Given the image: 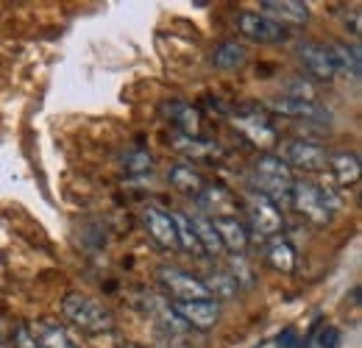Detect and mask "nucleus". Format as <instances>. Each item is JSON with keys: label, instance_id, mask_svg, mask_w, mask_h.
Here are the masks:
<instances>
[{"label": "nucleus", "instance_id": "nucleus-1", "mask_svg": "<svg viewBox=\"0 0 362 348\" xmlns=\"http://www.w3.org/2000/svg\"><path fill=\"white\" fill-rule=\"evenodd\" d=\"M62 315L73 329H78L81 335H90V337L115 332L112 309H106L100 301H95L84 293H67L62 301Z\"/></svg>", "mask_w": 362, "mask_h": 348}, {"label": "nucleus", "instance_id": "nucleus-2", "mask_svg": "<svg viewBox=\"0 0 362 348\" xmlns=\"http://www.w3.org/2000/svg\"><path fill=\"white\" fill-rule=\"evenodd\" d=\"M293 170L281 162L279 153H262L254 168H251V184L254 192L271 198L276 207L290 204V190H293Z\"/></svg>", "mask_w": 362, "mask_h": 348}, {"label": "nucleus", "instance_id": "nucleus-3", "mask_svg": "<svg viewBox=\"0 0 362 348\" xmlns=\"http://www.w3.org/2000/svg\"><path fill=\"white\" fill-rule=\"evenodd\" d=\"M290 204L296 207V212H301L315 226H326L332 215L340 209V195L334 192V187H315L310 181L296 178L290 190Z\"/></svg>", "mask_w": 362, "mask_h": 348}, {"label": "nucleus", "instance_id": "nucleus-4", "mask_svg": "<svg viewBox=\"0 0 362 348\" xmlns=\"http://www.w3.org/2000/svg\"><path fill=\"white\" fill-rule=\"evenodd\" d=\"M156 282H159V287H162V293L168 296L170 304L209 298V293L201 284V279L192 276V273H187V270H181V267H159L156 270Z\"/></svg>", "mask_w": 362, "mask_h": 348}, {"label": "nucleus", "instance_id": "nucleus-5", "mask_svg": "<svg viewBox=\"0 0 362 348\" xmlns=\"http://www.w3.org/2000/svg\"><path fill=\"white\" fill-rule=\"evenodd\" d=\"M281 162L293 170V168H298V170H304V173H320V170H326V165H329V153H326V148H320L317 142H307V139H287L284 145H281Z\"/></svg>", "mask_w": 362, "mask_h": 348}, {"label": "nucleus", "instance_id": "nucleus-6", "mask_svg": "<svg viewBox=\"0 0 362 348\" xmlns=\"http://www.w3.org/2000/svg\"><path fill=\"white\" fill-rule=\"evenodd\" d=\"M245 212L251 220V228H257L262 237H281V228H284V215L281 209L273 204L271 198L259 195V192H248L245 195Z\"/></svg>", "mask_w": 362, "mask_h": 348}, {"label": "nucleus", "instance_id": "nucleus-7", "mask_svg": "<svg viewBox=\"0 0 362 348\" xmlns=\"http://www.w3.org/2000/svg\"><path fill=\"white\" fill-rule=\"evenodd\" d=\"M231 123H234V129L243 131V137H245L251 145H257V148H273V145L279 142V134L273 129V123L259 112V109L245 106V109L234 112Z\"/></svg>", "mask_w": 362, "mask_h": 348}, {"label": "nucleus", "instance_id": "nucleus-8", "mask_svg": "<svg viewBox=\"0 0 362 348\" xmlns=\"http://www.w3.org/2000/svg\"><path fill=\"white\" fill-rule=\"evenodd\" d=\"M273 115L279 117H290V120H310V123H329L332 120V112L317 103V100H307V98H290V95H281V98H273L268 103Z\"/></svg>", "mask_w": 362, "mask_h": 348}, {"label": "nucleus", "instance_id": "nucleus-9", "mask_svg": "<svg viewBox=\"0 0 362 348\" xmlns=\"http://www.w3.org/2000/svg\"><path fill=\"white\" fill-rule=\"evenodd\" d=\"M195 204H198V212L206 215L209 220L237 218L234 212L240 209L237 195H234L231 190H226L223 184H206V187L195 195Z\"/></svg>", "mask_w": 362, "mask_h": 348}, {"label": "nucleus", "instance_id": "nucleus-10", "mask_svg": "<svg viewBox=\"0 0 362 348\" xmlns=\"http://www.w3.org/2000/svg\"><path fill=\"white\" fill-rule=\"evenodd\" d=\"M237 28H240V34H243L245 40L259 42V45H279L287 40V28L276 25L273 20H268V17L259 14V11H240Z\"/></svg>", "mask_w": 362, "mask_h": 348}, {"label": "nucleus", "instance_id": "nucleus-11", "mask_svg": "<svg viewBox=\"0 0 362 348\" xmlns=\"http://www.w3.org/2000/svg\"><path fill=\"white\" fill-rule=\"evenodd\" d=\"M176 318L187 329H198V332H209L218 326L221 320V301L215 298H204V301H181V304H170Z\"/></svg>", "mask_w": 362, "mask_h": 348}, {"label": "nucleus", "instance_id": "nucleus-12", "mask_svg": "<svg viewBox=\"0 0 362 348\" xmlns=\"http://www.w3.org/2000/svg\"><path fill=\"white\" fill-rule=\"evenodd\" d=\"M298 59L304 64V70L313 76V79H320V81H332L337 76L334 70V59H332V47L323 42H304L298 47Z\"/></svg>", "mask_w": 362, "mask_h": 348}, {"label": "nucleus", "instance_id": "nucleus-13", "mask_svg": "<svg viewBox=\"0 0 362 348\" xmlns=\"http://www.w3.org/2000/svg\"><path fill=\"white\" fill-rule=\"evenodd\" d=\"M259 14H265L276 25H304L310 20V6L304 0H262Z\"/></svg>", "mask_w": 362, "mask_h": 348}, {"label": "nucleus", "instance_id": "nucleus-14", "mask_svg": "<svg viewBox=\"0 0 362 348\" xmlns=\"http://www.w3.org/2000/svg\"><path fill=\"white\" fill-rule=\"evenodd\" d=\"M142 223H145V231L151 234V240L165 248V251H179V240H176V226L170 212H162L156 207H145L142 212Z\"/></svg>", "mask_w": 362, "mask_h": 348}, {"label": "nucleus", "instance_id": "nucleus-15", "mask_svg": "<svg viewBox=\"0 0 362 348\" xmlns=\"http://www.w3.org/2000/svg\"><path fill=\"white\" fill-rule=\"evenodd\" d=\"M212 223H215V231H218V237H221L223 251H231V257H243L245 248H248V243H251L248 228L237 218H218V220H212Z\"/></svg>", "mask_w": 362, "mask_h": 348}, {"label": "nucleus", "instance_id": "nucleus-16", "mask_svg": "<svg viewBox=\"0 0 362 348\" xmlns=\"http://www.w3.org/2000/svg\"><path fill=\"white\" fill-rule=\"evenodd\" d=\"M334 181L340 187H354L360 181L362 175V165H360V156L354 151H337V153H329V165H326Z\"/></svg>", "mask_w": 362, "mask_h": 348}, {"label": "nucleus", "instance_id": "nucleus-17", "mask_svg": "<svg viewBox=\"0 0 362 348\" xmlns=\"http://www.w3.org/2000/svg\"><path fill=\"white\" fill-rule=\"evenodd\" d=\"M34 343L40 348H84L62 323H50V320H40L34 329Z\"/></svg>", "mask_w": 362, "mask_h": 348}, {"label": "nucleus", "instance_id": "nucleus-18", "mask_svg": "<svg viewBox=\"0 0 362 348\" xmlns=\"http://www.w3.org/2000/svg\"><path fill=\"white\" fill-rule=\"evenodd\" d=\"M168 120L173 123V129L179 131V137H189V139H195V137H201V109H195V106H189V103H181V100H173L170 106H168Z\"/></svg>", "mask_w": 362, "mask_h": 348}, {"label": "nucleus", "instance_id": "nucleus-19", "mask_svg": "<svg viewBox=\"0 0 362 348\" xmlns=\"http://www.w3.org/2000/svg\"><path fill=\"white\" fill-rule=\"evenodd\" d=\"M168 181H170L173 190H179V192L189 195V198H195L206 187V178L201 175V170H195L189 162H176L170 168V173H168Z\"/></svg>", "mask_w": 362, "mask_h": 348}, {"label": "nucleus", "instance_id": "nucleus-20", "mask_svg": "<svg viewBox=\"0 0 362 348\" xmlns=\"http://www.w3.org/2000/svg\"><path fill=\"white\" fill-rule=\"evenodd\" d=\"M212 64L218 70H223V73H234V70L248 64V50H245V45H240L237 40H226V42H221L215 47Z\"/></svg>", "mask_w": 362, "mask_h": 348}, {"label": "nucleus", "instance_id": "nucleus-21", "mask_svg": "<svg viewBox=\"0 0 362 348\" xmlns=\"http://www.w3.org/2000/svg\"><path fill=\"white\" fill-rule=\"evenodd\" d=\"M201 279V284L206 287V293H209V298H215V301H221V298H234L237 296V282L231 279V273L223 270V267H212V270H206L204 276H198Z\"/></svg>", "mask_w": 362, "mask_h": 348}, {"label": "nucleus", "instance_id": "nucleus-22", "mask_svg": "<svg viewBox=\"0 0 362 348\" xmlns=\"http://www.w3.org/2000/svg\"><path fill=\"white\" fill-rule=\"evenodd\" d=\"M187 218H189V226H192V231H195V237H198L204 254H209V257L223 254V245H221V237H218L212 220L206 218V215H201V212H192V215H187Z\"/></svg>", "mask_w": 362, "mask_h": 348}, {"label": "nucleus", "instance_id": "nucleus-23", "mask_svg": "<svg viewBox=\"0 0 362 348\" xmlns=\"http://www.w3.org/2000/svg\"><path fill=\"white\" fill-rule=\"evenodd\" d=\"M265 260L273 270L279 273H293L296 265H298V257H296V248L284 240V237H273L268 243V251H265Z\"/></svg>", "mask_w": 362, "mask_h": 348}, {"label": "nucleus", "instance_id": "nucleus-24", "mask_svg": "<svg viewBox=\"0 0 362 348\" xmlns=\"http://www.w3.org/2000/svg\"><path fill=\"white\" fill-rule=\"evenodd\" d=\"M332 47V59H334V70L343 73V76H351V79H360L362 70V59H360V47L357 45H346V42H334Z\"/></svg>", "mask_w": 362, "mask_h": 348}, {"label": "nucleus", "instance_id": "nucleus-25", "mask_svg": "<svg viewBox=\"0 0 362 348\" xmlns=\"http://www.w3.org/2000/svg\"><path fill=\"white\" fill-rule=\"evenodd\" d=\"M176 151L184 153L187 159H192V162H209V159L221 156V148L215 142H209V139H201V137H195V139L179 137L176 139Z\"/></svg>", "mask_w": 362, "mask_h": 348}, {"label": "nucleus", "instance_id": "nucleus-26", "mask_svg": "<svg viewBox=\"0 0 362 348\" xmlns=\"http://www.w3.org/2000/svg\"><path fill=\"white\" fill-rule=\"evenodd\" d=\"M170 218H173V226H176L179 251L192 254V257H204V248H201V243H198V237H195V231H192V226H189V218L181 215V212H170Z\"/></svg>", "mask_w": 362, "mask_h": 348}, {"label": "nucleus", "instance_id": "nucleus-27", "mask_svg": "<svg viewBox=\"0 0 362 348\" xmlns=\"http://www.w3.org/2000/svg\"><path fill=\"white\" fill-rule=\"evenodd\" d=\"M123 168L129 175H142V173H151L153 170V156L145 151V148H134L123 156Z\"/></svg>", "mask_w": 362, "mask_h": 348}, {"label": "nucleus", "instance_id": "nucleus-28", "mask_svg": "<svg viewBox=\"0 0 362 348\" xmlns=\"http://www.w3.org/2000/svg\"><path fill=\"white\" fill-rule=\"evenodd\" d=\"M231 279L237 282V287H248L254 284V273H251V265L245 262V257H231Z\"/></svg>", "mask_w": 362, "mask_h": 348}, {"label": "nucleus", "instance_id": "nucleus-29", "mask_svg": "<svg viewBox=\"0 0 362 348\" xmlns=\"http://www.w3.org/2000/svg\"><path fill=\"white\" fill-rule=\"evenodd\" d=\"M317 348H337L340 346V329L337 326H323L315 335Z\"/></svg>", "mask_w": 362, "mask_h": 348}, {"label": "nucleus", "instance_id": "nucleus-30", "mask_svg": "<svg viewBox=\"0 0 362 348\" xmlns=\"http://www.w3.org/2000/svg\"><path fill=\"white\" fill-rule=\"evenodd\" d=\"M11 343H14V348H40L37 343H34L31 326H25V323H20V326L14 329V335H11Z\"/></svg>", "mask_w": 362, "mask_h": 348}, {"label": "nucleus", "instance_id": "nucleus-31", "mask_svg": "<svg viewBox=\"0 0 362 348\" xmlns=\"http://www.w3.org/2000/svg\"><path fill=\"white\" fill-rule=\"evenodd\" d=\"M276 343H279V348H296V329H293V326H287V329L276 337Z\"/></svg>", "mask_w": 362, "mask_h": 348}, {"label": "nucleus", "instance_id": "nucleus-32", "mask_svg": "<svg viewBox=\"0 0 362 348\" xmlns=\"http://www.w3.org/2000/svg\"><path fill=\"white\" fill-rule=\"evenodd\" d=\"M159 348H187V346L181 343V337H165V343Z\"/></svg>", "mask_w": 362, "mask_h": 348}, {"label": "nucleus", "instance_id": "nucleus-33", "mask_svg": "<svg viewBox=\"0 0 362 348\" xmlns=\"http://www.w3.org/2000/svg\"><path fill=\"white\" fill-rule=\"evenodd\" d=\"M254 348H262V343H259V346H254Z\"/></svg>", "mask_w": 362, "mask_h": 348}]
</instances>
